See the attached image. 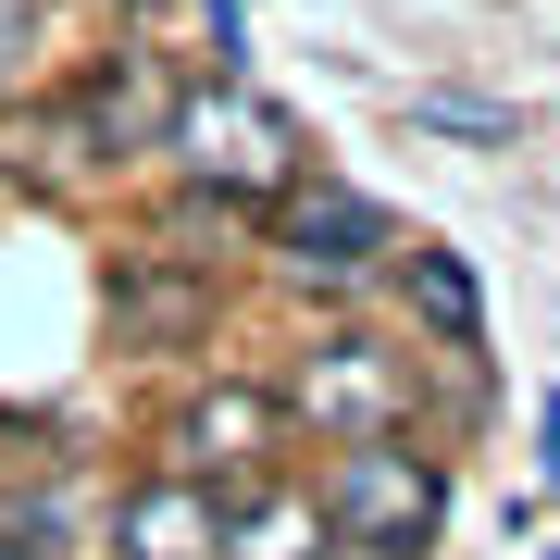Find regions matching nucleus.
<instances>
[{
    "mask_svg": "<svg viewBox=\"0 0 560 560\" xmlns=\"http://www.w3.org/2000/svg\"><path fill=\"white\" fill-rule=\"evenodd\" d=\"M312 523H324V548H349V560H423L436 523H448V474H436V448H411V436H361V448H337L312 474Z\"/></svg>",
    "mask_w": 560,
    "mask_h": 560,
    "instance_id": "obj_1",
    "label": "nucleus"
},
{
    "mask_svg": "<svg viewBox=\"0 0 560 560\" xmlns=\"http://www.w3.org/2000/svg\"><path fill=\"white\" fill-rule=\"evenodd\" d=\"M150 150H175V175L187 187H212V200H287L300 187V125H287L275 101H261L249 75H212V88H187L175 113H162V138Z\"/></svg>",
    "mask_w": 560,
    "mask_h": 560,
    "instance_id": "obj_2",
    "label": "nucleus"
},
{
    "mask_svg": "<svg viewBox=\"0 0 560 560\" xmlns=\"http://www.w3.org/2000/svg\"><path fill=\"white\" fill-rule=\"evenodd\" d=\"M275 411L312 423L324 448L411 436V349H386V337H324V349H300V374L275 386Z\"/></svg>",
    "mask_w": 560,
    "mask_h": 560,
    "instance_id": "obj_3",
    "label": "nucleus"
},
{
    "mask_svg": "<svg viewBox=\"0 0 560 560\" xmlns=\"http://www.w3.org/2000/svg\"><path fill=\"white\" fill-rule=\"evenodd\" d=\"M275 448H287V411H275V386H200L175 423H162V474H187V486H212V499H249L261 474H275Z\"/></svg>",
    "mask_w": 560,
    "mask_h": 560,
    "instance_id": "obj_4",
    "label": "nucleus"
},
{
    "mask_svg": "<svg viewBox=\"0 0 560 560\" xmlns=\"http://www.w3.org/2000/svg\"><path fill=\"white\" fill-rule=\"evenodd\" d=\"M386 249H399L386 200H361V187H337V175H300V187L275 200V261H287V275H312V287L374 275Z\"/></svg>",
    "mask_w": 560,
    "mask_h": 560,
    "instance_id": "obj_5",
    "label": "nucleus"
},
{
    "mask_svg": "<svg viewBox=\"0 0 560 560\" xmlns=\"http://www.w3.org/2000/svg\"><path fill=\"white\" fill-rule=\"evenodd\" d=\"M113 548L125 560H224V499L187 474H150L113 499Z\"/></svg>",
    "mask_w": 560,
    "mask_h": 560,
    "instance_id": "obj_6",
    "label": "nucleus"
},
{
    "mask_svg": "<svg viewBox=\"0 0 560 560\" xmlns=\"http://www.w3.org/2000/svg\"><path fill=\"white\" fill-rule=\"evenodd\" d=\"M399 275H411V312H423V337H436V349H486V287H474V261H460V249H423V237H411Z\"/></svg>",
    "mask_w": 560,
    "mask_h": 560,
    "instance_id": "obj_7",
    "label": "nucleus"
},
{
    "mask_svg": "<svg viewBox=\"0 0 560 560\" xmlns=\"http://www.w3.org/2000/svg\"><path fill=\"white\" fill-rule=\"evenodd\" d=\"M38 75V0H0V101H25Z\"/></svg>",
    "mask_w": 560,
    "mask_h": 560,
    "instance_id": "obj_8",
    "label": "nucleus"
},
{
    "mask_svg": "<svg viewBox=\"0 0 560 560\" xmlns=\"http://www.w3.org/2000/svg\"><path fill=\"white\" fill-rule=\"evenodd\" d=\"M423 125H448V138H511V113H486V101H448V88H436V101H411Z\"/></svg>",
    "mask_w": 560,
    "mask_h": 560,
    "instance_id": "obj_9",
    "label": "nucleus"
},
{
    "mask_svg": "<svg viewBox=\"0 0 560 560\" xmlns=\"http://www.w3.org/2000/svg\"><path fill=\"white\" fill-rule=\"evenodd\" d=\"M536 423H548V474H560V386H548V411H536Z\"/></svg>",
    "mask_w": 560,
    "mask_h": 560,
    "instance_id": "obj_10",
    "label": "nucleus"
},
{
    "mask_svg": "<svg viewBox=\"0 0 560 560\" xmlns=\"http://www.w3.org/2000/svg\"><path fill=\"white\" fill-rule=\"evenodd\" d=\"M0 560H38V548H0Z\"/></svg>",
    "mask_w": 560,
    "mask_h": 560,
    "instance_id": "obj_11",
    "label": "nucleus"
}]
</instances>
